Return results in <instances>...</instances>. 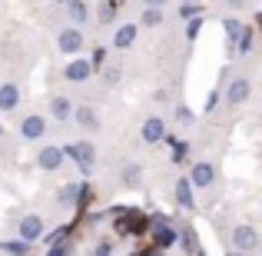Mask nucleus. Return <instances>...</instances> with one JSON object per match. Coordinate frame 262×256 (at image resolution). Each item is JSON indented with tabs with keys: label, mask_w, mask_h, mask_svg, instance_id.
Here are the masks:
<instances>
[{
	"label": "nucleus",
	"mask_w": 262,
	"mask_h": 256,
	"mask_svg": "<svg viewBox=\"0 0 262 256\" xmlns=\"http://www.w3.org/2000/svg\"><path fill=\"white\" fill-rule=\"evenodd\" d=\"M17 103H20L17 84H4V87H0V110H13Z\"/></svg>",
	"instance_id": "nucleus-11"
},
{
	"label": "nucleus",
	"mask_w": 262,
	"mask_h": 256,
	"mask_svg": "<svg viewBox=\"0 0 262 256\" xmlns=\"http://www.w3.org/2000/svg\"><path fill=\"white\" fill-rule=\"evenodd\" d=\"M232 246H236L239 253H256L259 250V233L252 230V226H236V230H232Z\"/></svg>",
	"instance_id": "nucleus-2"
},
{
	"label": "nucleus",
	"mask_w": 262,
	"mask_h": 256,
	"mask_svg": "<svg viewBox=\"0 0 262 256\" xmlns=\"http://www.w3.org/2000/svg\"><path fill=\"white\" fill-rule=\"evenodd\" d=\"M179 4H192V0H179Z\"/></svg>",
	"instance_id": "nucleus-32"
},
{
	"label": "nucleus",
	"mask_w": 262,
	"mask_h": 256,
	"mask_svg": "<svg viewBox=\"0 0 262 256\" xmlns=\"http://www.w3.org/2000/svg\"><path fill=\"white\" fill-rule=\"evenodd\" d=\"M40 233H43V220L40 216H24L20 220V240H24V243H33V240H40Z\"/></svg>",
	"instance_id": "nucleus-4"
},
{
	"label": "nucleus",
	"mask_w": 262,
	"mask_h": 256,
	"mask_svg": "<svg viewBox=\"0 0 262 256\" xmlns=\"http://www.w3.org/2000/svg\"><path fill=\"white\" fill-rule=\"evenodd\" d=\"M252 47V33H243V37H239V53H246Z\"/></svg>",
	"instance_id": "nucleus-23"
},
{
	"label": "nucleus",
	"mask_w": 262,
	"mask_h": 256,
	"mask_svg": "<svg viewBox=\"0 0 262 256\" xmlns=\"http://www.w3.org/2000/svg\"><path fill=\"white\" fill-rule=\"evenodd\" d=\"M60 200H63V203H70V200H77V186H63V193H60Z\"/></svg>",
	"instance_id": "nucleus-22"
},
{
	"label": "nucleus",
	"mask_w": 262,
	"mask_h": 256,
	"mask_svg": "<svg viewBox=\"0 0 262 256\" xmlns=\"http://www.w3.org/2000/svg\"><path fill=\"white\" fill-rule=\"evenodd\" d=\"M186 156V143H176V150H173V160H183Z\"/></svg>",
	"instance_id": "nucleus-26"
},
{
	"label": "nucleus",
	"mask_w": 262,
	"mask_h": 256,
	"mask_svg": "<svg viewBox=\"0 0 262 256\" xmlns=\"http://www.w3.org/2000/svg\"><path fill=\"white\" fill-rule=\"evenodd\" d=\"M226 37H229V40H232V44H236V40H239V37H243V27H239V20H232V17H229V20H226Z\"/></svg>",
	"instance_id": "nucleus-17"
},
{
	"label": "nucleus",
	"mask_w": 262,
	"mask_h": 256,
	"mask_svg": "<svg viewBox=\"0 0 262 256\" xmlns=\"http://www.w3.org/2000/svg\"><path fill=\"white\" fill-rule=\"evenodd\" d=\"M163 136H166V123H163L160 116H149V120L143 123V140L146 143H160Z\"/></svg>",
	"instance_id": "nucleus-7"
},
{
	"label": "nucleus",
	"mask_w": 262,
	"mask_h": 256,
	"mask_svg": "<svg viewBox=\"0 0 262 256\" xmlns=\"http://www.w3.org/2000/svg\"><path fill=\"white\" fill-rule=\"evenodd\" d=\"M176 200H179L183 210H192V183L189 180H179L176 183Z\"/></svg>",
	"instance_id": "nucleus-13"
},
{
	"label": "nucleus",
	"mask_w": 262,
	"mask_h": 256,
	"mask_svg": "<svg viewBox=\"0 0 262 256\" xmlns=\"http://www.w3.org/2000/svg\"><path fill=\"white\" fill-rule=\"evenodd\" d=\"M199 27H203V20H199V17H192V20H189V27H186V37L192 40V37L199 33Z\"/></svg>",
	"instance_id": "nucleus-20"
},
{
	"label": "nucleus",
	"mask_w": 262,
	"mask_h": 256,
	"mask_svg": "<svg viewBox=\"0 0 262 256\" xmlns=\"http://www.w3.org/2000/svg\"><path fill=\"white\" fill-rule=\"evenodd\" d=\"M156 243H160V246H173L176 243V233L173 230H160V233H156Z\"/></svg>",
	"instance_id": "nucleus-19"
},
{
	"label": "nucleus",
	"mask_w": 262,
	"mask_h": 256,
	"mask_svg": "<svg viewBox=\"0 0 262 256\" xmlns=\"http://www.w3.org/2000/svg\"><path fill=\"white\" fill-rule=\"evenodd\" d=\"M37 163H40V170H57L60 163H63V150L60 147H43L37 153Z\"/></svg>",
	"instance_id": "nucleus-6"
},
{
	"label": "nucleus",
	"mask_w": 262,
	"mask_h": 256,
	"mask_svg": "<svg viewBox=\"0 0 262 256\" xmlns=\"http://www.w3.org/2000/svg\"><path fill=\"white\" fill-rule=\"evenodd\" d=\"M143 4H149V7H163L166 0H143Z\"/></svg>",
	"instance_id": "nucleus-30"
},
{
	"label": "nucleus",
	"mask_w": 262,
	"mask_h": 256,
	"mask_svg": "<svg viewBox=\"0 0 262 256\" xmlns=\"http://www.w3.org/2000/svg\"><path fill=\"white\" fill-rule=\"evenodd\" d=\"M73 116H77V120L83 123V127H90V130L96 127V116H93V110H90V107H80V110H73Z\"/></svg>",
	"instance_id": "nucleus-15"
},
{
	"label": "nucleus",
	"mask_w": 262,
	"mask_h": 256,
	"mask_svg": "<svg viewBox=\"0 0 262 256\" xmlns=\"http://www.w3.org/2000/svg\"><path fill=\"white\" fill-rule=\"evenodd\" d=\"M24 240H20V243H4V250H10V253H24Z\"/></svg>",
	"instance_id": "nucleus-24"
},
{
	"label": "nucleus",
	"mask_w": 262,
	"mask_h": 256,
	"mask_svg": "<svg viewBox=\"0 0 262 256\" xmlns=\"http://www.w3.org/2000/svg\"><path fill=\"white\" fill-rule=\"evenodd\" d=\"M116 80H120V70H116V67H110V70H106V84H116Z\"/></svg>",
	"instance_id": "nucleus-25"
},
{
	"label": "nucleus",
	"mask_w": 262,
	"mask_h": 256,
	"mask_svg": "<svg viewBox=\"0 0 262 256\" xmlns=\"http://www.w3.org/2000/svg\"><path fill=\"white\" fill-rule=\"evenodd\" d=\"M63 253H67V250H63V246H53V250H50V253H47V256H63Z\"/></svg>",
	"instance_id": "nucleus-28"
},
{
	"label": "nucleus",
	"mask_w": 262,
	"mask_h": 256,
	"mask_svg": "<svg viewBox=\"0 0 262 256\" xmlns=\"http://www.w3.org/2000/svg\"><path fill=\"white\" fill-rule=\"evenodd\" d=\"M212 180H216V170H212V163H196L189 173V183L192 186H209Z\"/></svg>",
	"instance_id": "nucleus-8"
},
{
	"label": "nucleus",
	"mask_w": 262,
	"mask_h": 256,
	"mask_svg": "<svg viewBox=\"0 0 262 256\" xmlns=\"http://www.w3.org/2000/svg\"><path fill=\"white\" fill-rule=\"evenodd\" d=\"M143 24H146V27H160V24H163V13H160V7H149V10L143 13Z\"/></svg>",
	"instance_id": "nucleus-16"
},
{
	"label": "nucleus",
	"mask_w": 262,
	"mask_h": 256,
	"mask_svg": "<svg viewBox=\"0 0 262 256\" xmlns=\"http://www.w3.org/2000/svg\"><path fill=\"white\" fill-rule=\"evenodd\" d=\"M67 10H70V17H73V20H77V24H83V20H86V7H83V4H80V0H73V4H70V7H67Z\"/></svg>",
	"instance_id": "nucleus-18"
},
{
	"label": "nucleus",
	"mask_w": 262,
	"mask_h": 256,
	"mask_svg": "<svg viewBox=\"0 0 262 256\" xmlns=\"http://www.w3.org/2000/svg\"><path fill=\"white\" fill-rule=\"evenodd\" d=\"M93 73V67H90V60H70V67H67V80H73V84H83V80Z\"/></svg>",
	"instance_id": "nucleus-9"
},
{
	"label": "nucleus",
	"mask_w": 262,
	"mask_h": 256,
	"mask_svg": "<svg viewBox=\"0 0 262 256\" xmlns=\"http://www.w3.org/2000/svg\"><path fill=\"white\" fill-rule=\"evenodd\" d=\"M216 100H219V93H209V100H206V110H216Z\"/></svg>",
	"instance_id": "nucleus-27"
},
{
	"label": "nucleus",
	"mask_w": 262,
	"mask_h": 256,
	"mask_svg": "<svg viewBox=\"0 0 262 256\" xmlns=\"http://www.w3.org/2000/svg\"><path fill=\"white\" fill-rule=\"evenodd\" d=\"M133 40H136V27H133V24H126V27H120V30H116L113 44L120 47V50H126V47L133 44Z\"/></svg>",
	"instance_id": "nucleus-14"
},
{
	"label": "nucleus",
	"mask_w": 262,
	"mask_h": 256,
	"mask_svg": "<svg viewBox=\"0 0 262 256\" xmlns=\"http://www.w3.org/2000/svg\"><path fill=\"white\" fill-rule=\"evenodd\" d=\"M57 47H60V53H70V57H77V53L83 50V33L70 27V30H63V33L57 37Z\"/></svg>",
	"instance_id": "nucleus-3"
},
{
	"label": "nucleus",
	"mask_w": 262,
	"mask_h": 256,
	"mask_svg": "<svg viewBox=\"0 0 262 256\" xmlns=\"http://www.w3.org/2000/svg\"><path fill=\"white\" fill-rule=\"evenodd\" d=\"M96 256H110V246H106V243H103V246H100V250H96Z\"/></svg>",
	"instance_id": "nucleus-29"
},
{
	"label": "nucleus",
	"mask_w": 262,
	"mask_h": 256,
	"mask_svg": "<svg viewBox=\"0 0 262 256\" xmlns=\"http://www.w3.org/2000/svg\"><path fill=\"white\" fill-rule=\"evenodd\" d=\"M249 93H252V84L246 77L232 80V84L226 87V100H229V103H246V100H249Z\"/></svg>",
	"instance_id": "nucleus-5"
},
{
	"label": "nucleus",
	"mask_w": 262,
	"mask_h": 256,
	"mask_svg": "<svg viewBox=\"0 0 262 256\" xmlns=\"http://www.w3.org/2000/svg\"><path fill=\"white\" fill-rule=\"evenodd\" d=\"M103 60H106V50H103V47H96V50H93V60H90V67H100Z\"/></svg>",
	"instance_id": "nucleus-21"
},
{
	"label": "nucleus",
	"mask_w": 262,
	"mask_h": 256,
	"mask_svg": "<svg viewBox=\"0 0 262 256\" xmlns=\"http://www.w3.org/2000/svg\"><path fill=\"white\" fill-rule=\"evenodd\" d=\"M43 130H47L43 116H27V120L20 123V133H24L27 140H40V136H43Z\"/></svg>",
	"instance_id": "nucleus-10"
},
{
	"label": "nucleus",
	"mask_w": 262,
	"mask_h": 256,
	"mask_svg": "<svg viewBox=\"0 0 262 256\" xmlns=\"http://www.w3.org/2000/svg\"><path fill=\"white\" fill-rule=\"evenodd\" d=\"M50 113L57 116V120H70V116H73V103L67 100V96H53V103H50Z\"/></svg>",
	"instance_id": "nucleus-12"
},
{
	"label": "nucleus",
	"mask_w": 262,
	"mask_h": 256,
	"mask_svg": "<svg viewBox=\"0 0 262 256\" xmlns=\"http://www.w3.org/2000/svg\"><path fill=\"white\" fill-rule=\"evenodd\" d=\"M229 256H252V253H229Z\"/></svg>",
	"instance_id": "nucleus-31"
},
{
	"label": "nucleus",
	"mask_w": 262,
	"mask_h": 256,
	"mask_svg": "<svg viewBox=\"0 0 262 256\" xmlns=\"http://www.w3.org/2000/svg\"><path fill=\"white\" fill-rule=\"evenodd\" d=\"M63 156H73V160H77V167L83 170V173H93V156H96L93 143H86V140H80V143H70V147L63 150Z\"/></svg>",
	"instance_id": "nucleus-1"
}]
</instances>
